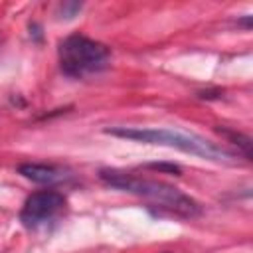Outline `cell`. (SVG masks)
<instances>
[{
	"instance_id": "1",
	"label": "cell",
	"mask_w": 253,
	"mask_h": 253,
	"mask_svg": "<svg viewBox=\"0 0 253 253\" xmlns=\"http://www.w3.org/2000/svg\"><path fill=\"white\" fill-rule=\"evenodd\" d=\"M99 178L105 184H109L117 190L134 194L138 198H144L152 206L162 208L170 213H176L182 217H196L202 213V208L194 198H190L188 194H184L182 190H178L170 184L140 178L130 172H123V170H115V168H103L99 172Z\"/></svg>"
},
{
	"instance_id": "2",
	"label": "cell",
	"mask_w": 253,
	"mask_h": 253,
	"mask_svg": "<svg viewBox=\"0 0 253 253\" xmlns=\"http://www.w3.org/2000/svg\"><path fill=\"white\" fill-rule=\"evenodd\" d=\"M109 134L136 140V142H146V144H158V146H168V148H178L188 154H196L204 160L217 162V164H235L237 158L229 150L217 146L215 142L188 130L180 128H132V126H115L107 128Z\"/></svg>"
},
{
	"instance_id": "3",
	"label": "cell",
	"mask_w": 253,
	"mask_h": 253,
	"mask_svg": "<svg viewBox=\"0 0 253 253\" xmlns=\"http://www.w3.org/2000/svg\"><path fill=\"white\" fill-rule=\"evenodd\" d=\"M111 51L107 45L85 36H69L59 43V63L69 77H89L109 67Z\"/></svg>"
},
{
	"instance_id": "4",
	"label": "cell",
	"mask_w": 253,
	"mask_h": 253,
	"mask_svg": "<svg viewBox=\"0 0 253 253\" xmlns=\"http://www.w3.org/2000/svg\"><path fill=\"white\" fill-rule=\"evenodd\" d=\"M63 208H65L63 194H59L55 190H42V192L28 196V200L24 202V208L20 211V219L26 227H38V225L45 223L47 219L55 217Z\"/></svg>"
},
{
	"instance_id": "5",
	"label": "cell",
	"mask_w": 253,
	"mask_h": 253,
	"mask_svg": "<svg viewBox=\"0 0 253 253\" xmlns=\"http://www.w3.org/2000/svg\"><path fill=\"white\" fill-rule=\"evenodd\" d=\"M18 172L24 178H28V180H32L36 184H47V186H53V184H57V182L67 178L63 168H57V166H51V164H34V162L20 164Z\"/></svg>"
},
{
	"instance_id": "6",
	"label": "cell",
	"mask_w": 253,
	"mask_h": 253,
	"mask_svg": "<svg viewBox=\"0 0 253 253\" xmlns=\"http://www.w3.org/2000/svg\"><path fill=\"white\" fill-rule=\"evenodd\" d=\"M223 134H227L229 138H233L235 140V144H239L241 148H243V152H245V156L249 158L251 156V138L249 136H243V134H235V132H229V130H223Z\"/></svg>"
},
{
	"instance_id": "7",
	"label": "cell",
	"mask_w": 253,
	"mask_h": 253,
	"mask_svg": "<svg viewBox=\"0 0 253 253\" xmlns=\"http://www.w3.org/2000/svg\"><path fill=\"white\" fill-rule=\"evenodd\" d=\"M144 168H150V170H160V172H168V174H180V166L176 164H158V162H152V164H144Z\"/></svg>"
}]
</instances>
